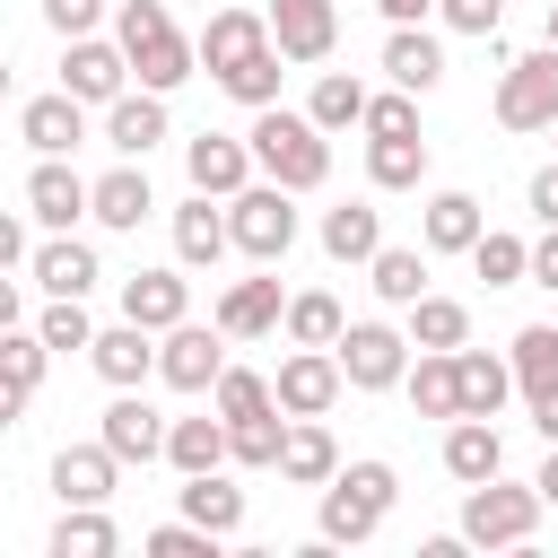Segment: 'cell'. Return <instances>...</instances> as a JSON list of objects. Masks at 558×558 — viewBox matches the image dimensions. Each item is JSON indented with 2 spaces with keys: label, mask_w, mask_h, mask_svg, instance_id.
Here are the masks:
<instances>
[{
  "label": "cell",
  "mask_w": 558,
  "mask_h": 558,
  "mask_svg": "<svg viewBox=\"0 0 558 558\" xmlns=\"http://www.w3.org/2000/svg\"><path fill=\"white\" fill-rule=\"evenodd\" d=\"M244 148H253V166H262L279 192H314V183L331 174V131H314V122L288 113V105H262L253 131H244Z\"/></svg>",
  "instance_id": "obj_1"
},
{
  "label": "cell",
  "mask_w": 558,
  "mask_h": 558,
  "mask_svg": "<svg viewBox=\"0 0 558 558\" xmlns=\"http://www.w3.org/2000/svg\"><path fill=\"white\" fill-rule=\"evenodd\" d=\"M113 26H122L113 44H122V61L140 70V87L174 96V87L201 70V52H192V35L166 17V0H122V17H113Z\"/></svg>",
  "instance_id": "obj_2"
},
{
  "label": "cell",
  "mask_w": 558,
  "mask_h": 558,
  "mask_svg": "<svg viewBox=\"0 0 558 558\" xmlns=\"http://www.w3.org/2000/svg\"><path fill=\"white\" fill-rule=\"evenodd\" d=\"M392 497H401V471H392V462H340V471L323 480V541H331V549L375 541L384 514H392Z\"/></svg>",
  "instance_id": "obj_3"
},
{
  "label": "cell",
  "mask_w": 558,
  "mask_h": 558,
  "mask_svg": "<svg viewBox=\"0 0 558 558\" xmlns=\"http://www.w3.org/2000/svg\"><path fill=\"white\" fill-rule=\"evenodd\" d=\"M532 532H541V488H532V480L488 471V480L462 488V541H480V549H523Z\"/></svg>",
  "instance_id": "obj_4"
},
{
  "label": "cell",
  "mask_w": 558,
  "mask_h": 558,
  "mask_svg": "<svg viewBox=\"0 0 558 558\" xmlns=\"http://www.w3.org/2000/svg\"><path fill=\"white\" fill-rule=\"evenodd\" d=\"M296 192H279L270 174L262 183H244V192H227V244L244 253V262H288V244H296V209H288Z\"/></svg>",
  "instance_id": "obj_5"
},
{
  "label": "cell",
  "mask_w": 558,
  "mask_h": 558,
  "mask_svg": "<svg viewBox=\"0 0 558 558\" xmlns=\"http://www.w3.org/2000/svg\"><path fill=\"white\" fill-rule=\"evenodd\" d=\"M331 357H340V384L349 392H392L401 366H410V331H392V323H340Z\"/></svg>",
  "instance_id": "obj_6"
},
{
  "label": "cell",
  "mask_w": 558,
  "mask_h": 558,
  "mask_svg": "<svg viewBox=\"0 0 558 558\" xmlns=\"http://www.w3.org/2000/svg\"><path fill=\"white\" fill-rule=\"evenodd\" d=\"M497 122H506V131H549V122H558V52H549V44L523 52V61H506V78H497Z\"/></svg>",
  "instance_id": "obj_7"
},
{
  "label": "cell",
  "mask_w": 558,
  "mask_h": 558,
  "mask_svg": "<svg viewBox=\"0 0 558 558\" xmlns=\"http://www.w3.org/2000/svg\"><path fill=\"white\" fill-rule=\"evenodd\" d=\"M218 366H227V331H218V323L201 331V323L183 314V323L157 331V384H174V392H209Z\"/></svg>",
  "instance_id": "obj_8"
},
{
  "label": "cell",
  "mask_w": 558,
  "mask_h": 558,
  "mask_svg": "<svg viewBox=\"0 0 558 558\" xmlns=\"http://www.w3.org/2000/svg\"><path fill=\"white\" fill-rule=\"evenodd\" d=\"M340 392H349V384H340V357H331V349H288L279 375H270V401H279L288 418H323Z\"/></svg>",
  "instance_id": "obj_9"
},
{
  "label": "cell",
  "mask_w": 558,
  "mask_h": 558,
  "mask_svg": "<svg viewBox=\"0 0 558 558\" xmlns=\"http://www.w3.org/2000/svg\"><path fill=\"white\" fill-rule=\"evenodd\" d=\"M262 26H270L279 61H331V44H340V9L331 0H270Z\"/></svg>",
  "instance_id": "obj_10"
},
{
  "label": "cell",
  "mask_w": 558,
  "mask_h": 558,
  "mask_svg": "<svg viewBox=\"0 0 558 558\" xmlns=\"http://www.w3.org/2000/svg\"><path fill=\"white\" fill-rule=\"evenodd\" d=\"M26 218L52 227V235H70V227L87 218V174H78L70 157H35V174H26Z\"/></svg>",
  "instance_id": "obj_11"
},
{
  "label": "cell",
  "mask_w": 558,
  "mask_h": 558,
  "mask_svg": "<svg viewBox=\"0 0 558 558\" xmlns=\"http://www.w3.org/2000/svg\"><path fill=\"white\" fill-rule=\"evenodd\" d=\"M17 140H26L35 157H70V148L87 140V105H78L70 87H52V96H26V105H17Z\"/></svg>",
  "instance_id": "obj_12"
},
{
  "label": "cell",
  "mask_w": 558,
  "mask_h": 558,
  "mask_svg": "<svg viewBox=\"0 0 558 558\" xmlns=\"http://www.w3.org/2000/svg\"><path fill=\"white\" fill-rule=\"evenodd\" d=\"M183 174H192V192L227 201V192L253 183V148H244L235 131H201V140H183Z\"/></svg>",
  "instance_id": "obj_13"
},
{
  "label": "cell",
  "mask_w": 558,
  "mask_h": 558,
  "mask_svg": "<svg viewBox=\"0 0 558 558\" xmlns=\"http://www.w3.org/2000/svg\"><path fill=\"white\" fill-rule=\"evenodd\" d=\"M96 445H105L113 462H157V453H166V418L140 401V384H131V392H113V410L96 418Z\"/></svg>",
  "instance_id": "obj_14"
},
{
  "label": "cell",
  "mask_w": 558,
  "mask_h": 558,
  "mask_svg": "<svg viewBox=\"0 0 558 558\" xmlns=\"http://www.w3.org/2000/svg\"><path fill=\"white\" fill-rule=\"evenodd\" d=\"M122 78H131V61H122V44H96V35H70V52H61V87H70L78 105H113V96H122Z\"/></svg>",
  "instance_id": "obj_15"
},
{
  "label": "cell",
  "mask_w": 558,
  "mask_h": 558,
  "mask_svg": "<svg viewBox=\"0 0 558 558\" xmlns=\"http://www.w3.org/2000/svg\"><path fill=\"white\" fill-rule=\"evenodd\" d=\"M87 366H96L113 392H131V384H148V375H157V331H140V323L122 314L113 331H96V340H87Z\"/></svg>",
  "instance_id": "obj_16"
},
{
  "label": "cell",
  "mask_w": 558,
  "mask_h": 558,
  "mask_svg": "<svg viewBox=\"0 0 558 558\" xmlns=\"http://www.w3.org/2000/svg\"><path fill=\"white\" fill-rule=\"evenodd\" d=\"M506 392H514V366L462 340V349H453V418H497Z\"/></svg>",
  "instance_id": "obj_17"
},
{
  "label": "cell",
  "mask_w": 558,
  "mask_h": 558,
  "mask_svg": "<svg viewBox=\"0 0 558 558\" xmlns=\"http://www.w3.org/2000/svg\"><path fill=\"white\" fill-rule=\"evenodd\" d=\"M270 44V26H262V9H209V26L192 35V52H201V70L218 78V70H235V61H253Z\"/></svg>",
  "instance_id": "obj_18"
},
{
  "label": "cell",
  "mask_w": 558,
  "mask_h": 558,
  "mask_svg": "<svg viewBox=\"0 0 558 558\" xmlns=\"http://www.w3.org/2000/svg\"><path fill=\"white\" fill-rule=\"evenodd\" d=\"M157 140H166V96H157V87H140V96L122 87V96L105 105V148L148 166V148H157Z\"/></svg>",
  "instance_id": "obj_19"
},
{
  "label": "cell",
  "mask_w": 558,
  "mask_h": 558,
  "mask_svg": "<svg viewBox=\"0 0 558 558\" xmlns=\"http://www.w3.org/2000/svg\"><path fill=\"white\" fill-rule=\"evenodd\" d=\"M148 209H157V192H148L140 157H122L113 174H96V183H87V218H96V227H113V235H131Z\"/></svg>",
  "instance_id": "obj_20"
},
{
  "label": "cell",
  "mask_w": 558,
  "mask_h": 558,
  "mask_svg": "<svg viewBox=\"0 0 558 558\" xmlns=\"http://www.w3.org/2000/svg\"><path fill=\"white\" fill-rule=\"evenodd\" d=\"M26 270H35V288H44V296H87V288L105 279L96 244H78V235H44V244L26 253Z\"/></svg>",
  "instance_id": "obj_21"
},
{
  "label": "cell",
  "mask_w": 558,
  "mask_h": 558,
  "mask_svg": "<svg viewBox=\"0 0 558 558\" xmlns=\"http://www.w3.org/2000/svg\"><path fill=\"white\" fill-rule=\"evenodd\" d=\"M122 314H131L140 331H166V323L192 314V279H183V270H131V279H122Z\"/></svg>",
  "instance_id": "obj_22"
},
{
  "label": "cell",
  "mask_w": 558,
  "mask_h": 558,
  "mask_svg": "<svg viewBox=\"0 0 558 558\" xmlns=\"http://www.w3.org/2000/svg\"><path fill=\"white\" fill-rule=\"evenodd\" d=\"M288 488H323L331 471H340V445H331V427L323 418H288V436H279V462H270Z\"/></svg>",
  "instance_id": "obj_23"
},
{
  "label": "cell",
  "mask_w": 558,
  "mask_h": 558,
  "mask_svg": "<svg viewBox=\"0 0 558 558\" xmlns=\"http://www.w3.org/2000/svg\"><path fill=\"white\" fill-rule=\"evenodd\" d=\"M113 480H122V462H113L105 445H61V453H52V497H61V506H105Z\"/></svg>",
  "instance_id": "obj_24"
},
{
  "label": "cell",
  "mask_w": 558,
  "mask_h": 558,
  "mask_svg": "<svg viewBox=\"0 0 558 558\" xmlns=\"http://www.w3.org/2000/svg\"><path fill=\"white\" fill-rule=\"evenodd\" d=\"M384 78L410 87V96H427V87L445 78V44H436L427 26H392V35H384Z\"/></svg>",
  "instance_id": "obj_25"
},
{
  "label": "cell",
  "mask_w": 558,
  "mask_h": 558,
  "mask_svg": "<svg viewBox=\"0 0 558 558\" xmlns=\"http://www.w3.org/2000/svg\"><path fill=\"white\" fill-rule=\"evenodd\" d=\"M218 253H227V201L192 192V201L174 209V262H183V270H209Z\"/></svg>",
  "instance_id": "obj_26"
},
{
  "label": "cell",
  "mask_w": 558,
  "mask_h": 558,
  "mask_svg": "<svg viewBox=\"0 0 558 558\" xmlns=\"http://www.w3.org/2000/svg\"><path fill=\"white\" fill-rule=\"evenodd\" d=\"M183 514H192L201 532L235 541V532H244V488H235L227 471H183Z\"/></svg>",
  "instance_id": "obj_27"
},
{
  "label": "cell",
  "mask_w": 558,
  "mask_h": 558,
  "mask_svg": "<svg viewBox=\"0 0 558 558\" xmlns=\"http://www.w3.org/2000/svg\"><path fill=\"white\" fill-rule=\"evenodd\" d=\"M279 279H235L227 296H218V331L227 340H262V331H279Z\"/></svg>",
  "instance_id": "obj_28"
},
{
  "label": "cell",
  "mask_w": 558,
  "mask_h": 558,
  "mask_svg": "<svg viewBox=\"0 0 558 558\" xmlns=\"http://www.w3.org/2000/svg\"><path fill=\"white\" fill-rule=\"evenodd\" d=\"M445 471L471 488V480H488V471H506V436L488 427V418H445Z\"/></svg>",
  "instance_id": "obj_29"
},
{
  "label": "cell",
  "mask_w": 558,
  "mask_h": 558,
  "mask_svg": "<svg viewBox=\"0 0 558 558\" xmlns=\"http://www.w3.org/2000/svg\"><path fill=\"white\" fill-rule=\"evenodd\" d=\"M480 227H488V209H480L471 192H436L427 218H418V244H427V253H471Z\"/></svg>",
  "instance_id": "obj_30"
},
{
  "label": "cell",
  "mask_w": 558,
  "mask_h": 558,
  "mask_svg": "<svg viewBox=\"0 0 558 558\" xmlns=\"http://www.w3.org/2000/svg\"><path fill=\"white\" fill-rule=\"evenodd\" d=\"M340 323H349V314H340V296H331V288H296V296L279 305L288 349H331V340H340Z\"/></svg>",
  "instance_id": "obj_31"
},
{
  "label": "cell",
  "mask_w": 558,
  "mask_h": 558,
  "mask_svg": "<svg viewBox=\"0 0 558 558\" xmlns=\"http://www.w3.org/2000/svg\"><path fill=\"white\" fill-rule=\"evenodd\" d=\"M384 244V209L375 201H340V209H323V253L331 262H366Z\"/></svg>",
  "instance_id": "obj_32"
},
{
  "label": "cell",
  "mask_w": 558,
  "mask_h": 558,
  "mask_svg": "<svg viewBox=\"0 0 558 558\" xmlns=\"http://www.w3.org/2000/svg\"><path fill=\"white\" fill-rule=\"evenodd\" d=\"M157 462H174V471H218L227 462V418L209 410V418H166V453Z\"/></svg>",
  "instance_id": "obj_33"
},
{
  "label": "cell",
  "mask_w": 558,
  "mask_h": 558,
  "mask_svg": "<svg viewBox=\"0 0 558 558\" xmlns=\"http://www.w3.org/2000/svg\"><path fill=\"white\" fill-rule=\"evenodd\" d=\"M506 366H514V392H523V401L558 392V331H549V323H523L514 349H506Z\"/></svg>",
  "instance_id": "obj_34"
},
{
  "label": "cell",
  "mask_w": 558,
  "mask_h": 558,
  "mask_svg": "<svg viewBox=\"0 0 558 558\" xmlns=\"http://www.w3.org/2000/svg\"><path fill=\"white\" fill-rule=\"evenodd\" d=\"M366 183L375 192H418L427 183V140H366Z\"/></svg>",
  "instance_id": "obj_35"
},
{
  "label": "cell",
  "mask_w": 558,
  "mask_h": 558,
  "mask_svg": "<svg viewBox=\"0 0 558 558\" xmlns=\"http://www.w3.org/2000/svg\"><path fill=\"white\" fill-rule=\"evenodd\" d=\"M366 270H375V296H384V305L427 296V244H375V253H366Z\"/></svg>",
  "instance_id": "obj_36"
},
{
  "label": "cell",
  "mask_w": 558,
  "mask_h": 558,
  "mask_svg": "<svg viewBox=\"0 0 558 558\" xmlns=\"http://www.w3.org/2000/svg\"><path fill=\"white\" fill-rule=\"evenodd\" d=\"M410 349H462L471 340V305L462 296H410Z\"/></svg>",
  "instance_id": "obj_37"
},
{
  "label": "cell",
  "mask_w": 558,
  "mask_h": 558,
  "mask_svg": "<svg viewBox=\"0 0 558 558\" xmlns=\"http://www.w3.org/2000/svg\"><path fill=\"white\" fill-rule=\"evenodd\" d=\"M113 549H122V532H113L105 506H61V523H52V558H113Z\"/></svg>",
  "instance_id": "obj_38"
},
{
  "label": "cell",
  "mask_w": 558,
  "mask_h": 558,
  "mask_svg": "<svg viewBox=\"0 0 558 558\" xmlns=\"http://www.w3.org/2000/svg\"><path fill=\"white\" fill-rule=\"evenodd\" d=\"M357 113H366V78L323 70V78H314V96H305V122H314V131H357Z\"/></svg>",
  "instance_id": "obj_39"
},
{
  "label": "cell",
  "mask_w": 558,
  "mask_h": 558,
  "mask_svg": "<svg viewBox=\"0 0 558 558\" xmlns=\"http://www.w3.org/2000/svg\"><path fill=\"white\" fill-rule=\"evenodd\" d=\"M401 392L418 418H453V349H418V366H401Z\"/></svg>",
  "instance_id": "obj_40"
},
{
  "label": "cell",
  "mask_w": 558,
  "mask_h": 558,
  "mask_svg": "<svg viewBox=\"0 0 558 558\" xmlns=\"http://www.w3.org/2000/svg\"><path fill=\"white\" fill-rule=\"evenodd\" d=\"M279 436H288V410L227 418V462H244V471H270V462H279Z\"/></svg>",
  "instance_id": "obj_41"
},
{
  "label": "cell",
  "mask_w": 558,
  "mask_h": 558,
  "mask_svg": "<svg viewBox=\"0 0 558 558\" xmlns=\"http://www.w3.org/2000/svg\"><path fill=\"white\" fill-rule=\"evenodd\" d=\"M209 410H218V418H262V410H279V401H270V375H253V366H218Z\"/></svg>",
  "instance_id": "obj_42"
},
{
  "label": "cell",
  "mask_w": 558,
  "mask_h": 558,
  "mask_svg": "<svg viewBox=\"0 0 558 558\" xmlns=\"http://www.w3.org/2000/svg\"><path fill=\"white\" fill-rule=\"evenodd\" d=\"M523 253H532V244L506 235V227H480V235H471V270H480L488 288H514V279H523Z\"/></svg>",
  "instance_id": "obj_43"
},
{
  "label": "cell",
  "mask_w": 558,
  "mask_h": 558,
  "mask_svg": "<svg viewBox=\"0 0 558 558\" xmlns=\"http://www.w3.org/2000/svg\"><path fill=\"white\" fill-rule=\"evenodd\" d=\"M218 87H227L235 105H253V113H262V105H279V52L262 44L253 61H235V70H218Z\"/></svg>",
  "instance_id": "obj_44"
},
{
  "label": "cell",
  "mask_w": 558,
  "mask_h": 558,
  "mask_svg": "<svg viewBox=\"0 0 558 558\" xmlns=\"http://www.w3.org/2000/svg\"><path fill=\"white\" fill-rule=\"evenodd\" d=\"M35 331H44V349H52V357H70V349H87V340H96V323H87V296H52Z\"/></svg>",
  "instance_id": "obj_45"
},
{
  "label": "cell",
  "mask_w": 558,
  "mask_h": 558,
  "mask_svg": "<svg viewBox=\"0 0 558 558\" xmlns=\"http://www.w3.org/2000/svg\"><path fill=\"white\" fill-rule=\"evenodd\" d=\"M357 131H366V140H410V131H418V105H410V87H392V96H366Z\"/></svg>",
  "instance_id": "obj_46"
},
{
  "label": "cell",
  "mask_w": 558,
  "mask_h": 558,
  "mask_svg": "<svg viewBox=\"0 0 558 558\" xmlns=\"http://www.w3.org/2000/svg\"><path fill=\"white\" fill-rule=\"evenodd\" d=\"M0 366H9V375L35 392V384L52 375V349H44V331H17V323H9V331H0Z\"/></svg>",
  "instance_id": "obj_47"
},
{
  "label": "cell",
  "mask_w": 558,
  "mask_h": 558,
  "mask_svg": "<svg viewBox=\"0 0 558 558\" xmlns=\"http://www.w3.org/2000/svg\"><path fill=\"white\" fill-rule=\"evenodd\" d=\"M148 549H157V558H209V549H218V532H201V523L183 514V523H157V532H148Z\"/></svg>",
  "instance_id": "obj_48"
},
{
  "label": "cell",
  "mask_w": 558,
  "mask_h": 558,
  "mask_svg": "<svg viewBox=\"0 0 558 558\" xmlns=\"http://www.w3.org/2000/svg\"><path fill=\"white\" fill-rule=\"evenodd\" d=\"M436 17H445L453 35H497V26H506V0H436Z\"/></svg>",
  "instance_id": "obj_49"
},
{
  "label": "cell",
  "mask_w": 558,
  "mask_h": 558,
  "mask_svg": "<svg viewBox=\"0 0 558 558\" xmlns=\"http://www.w3.org/2000/svg\"><path fill=\"white\" fill-rule=\"evenodd\" d=\"M96 17H105V0H44V26L70 44V35H96Z\"/></svg>",
  "instance_id": "obj_50"
},
{
  "label": "cell",
  "mask_w": 558,
  "mask_h": 558,
  "mask_svg": "<svg viewBox=\"0 0 558 558\" xmlns=\"http://www.w3.org/2000/svg\"><path fill=\"white\" fill-rule=\"evenodd\" d=\"M523 279L532 288H558V227H541V244L523 253Z\"/></svg>",
  "instance_id": "obj_51"
},
{
  "label": "cell",
  "mask_w": 558,
  "mask_h": 558,
  "mask_svg": "<svg viewBox=\"0 0 558 558\" xmlns=\"http://www.w3.org/2000/svg\"><path fill=\"white\" fill-rule=\"evenodd\" d=\"M523 201H532V218H541V227H558V157L532 174V192H523Z\"/></svg>",
  "instance_id": "obj_52"
},
{
  "label": "cell",
  "mask_w": 558,
  "mask_h": 558,
  "mask_svg": "<svg viewBox=\"0 0 558 558\" xmlns=\"http://www.w3.org/2000/svg\"><path fill=\"white\" fill-rule=\"evenodd\" d=\"M26 262V227H17V209H0V270H17Z\"/></svg>",
  "instance_id": "obj_53"
},
{
  "label": "cell",
  "mask_w": 558,
  "mask_h": 558,
  "mask_svg": "<svg viewBox=\"0 0 558 558\" xmlns=\"http://www.w3.org/2000/svg\"><path fill=\"white\" fill-rule=\"evenodd\" d=\"M26 401H35V392H26V384L0 366V427H17V418H26Z\"/></svg>",
  "instance_id": "obj_54"
},
{
  "label": "cell",
  "mask_w": 558,
  "mask_h": 558,
  "mask_svg": "<svg viewBox=\"0 0 558 558\" xmlns=\"http://www.w3.org/2000/svg\"><path fill=\"white\" fill-rule=\"evenodd\" d=\"M375 9H384V17H392V26H418V17H427V9H436V0H375Z\"/></svg>",
  "instance_id": "obj_55"
},
{
  "label": "cell",
  "mask_w": 558,
  "mask_h": 558,
  "mask_svg": "<svg viewBox=\"0 0 558 558\" xmlns=\"http://www.w3.org/2000/svg\"><path fill=\"white\" fill-rule=\"evenodd\" d=\"M532 427H541V436L558 445V392H541V401H532Z\"/></svg>",
  "instance_id": "obj_56"
},
{
  "label": "cell",
  "mask_w": 558,
  "mask_h": 558,
  "mask_svg": "<svg viewBox=\"0 0 558 558\" xmlns=\"http://www.w3.org/2000/svg\"><path fill=\"white\" fill-rule=\"evenodd\" d=\"M17 314H26V296H17V279H9V270H0V331H9V323H17Z\"/></svg>",
  "instance_id": "obj_57"
},
{
  "label": "cell",
  "mask_w": 558,
  "mask_h": 558,
  "mask_svg": "<svg viewBox=\"0 0 558 558\" xmlns=\"http://www.w3.org/2000/svg\"><path fill=\"white\" fill-rule=\"evenodd\" d=\"M532 488H541V506H558V445H549V462H541V480H532Z\"/></svg>",
  "instance_id": "obj_58"
},
{
  "label": "cell",
  "mask_w": 558,
  "mask_h": 558,
  "mask_svg": "<svg viewBox=\"0 0 558 558\" xmlns=\"http://www.w3.org/2000/svg\"><path fill=\"white\" fill-rule=\"evenodd\" d=\"M549 52H558V0H549Z\"/></svg>",
  "instance_id": "obj_59"
},
{
  "label": "cell",
  "mask_w": 558,
  "mask_h": 558,
  "mask_svg": "<svg viewBox=\"0 0 558 558\" xmlns=\"http://www.w3.org/2000/svg\"><path fill=\"white\" fill-rule=\"evenodd\" d=\"M0 105H9V61H0Z\"/></svg>",
  "instance_id": "obj_60"
},
{
  "label": "cell",
  "mask_w": 558,
  "mask_h": 558,
  "mask_svg": "<svg viewBox=\"0 0 558 558\" xmlns=\"http://www.w3.org/2000/svg\"><path fill=\"white\" fill-rule=\"evenodd\" d=\"M549 140H558V122H549Z\"/></svg>",
  "instance_id": "obj_61"
}]
</instances>
